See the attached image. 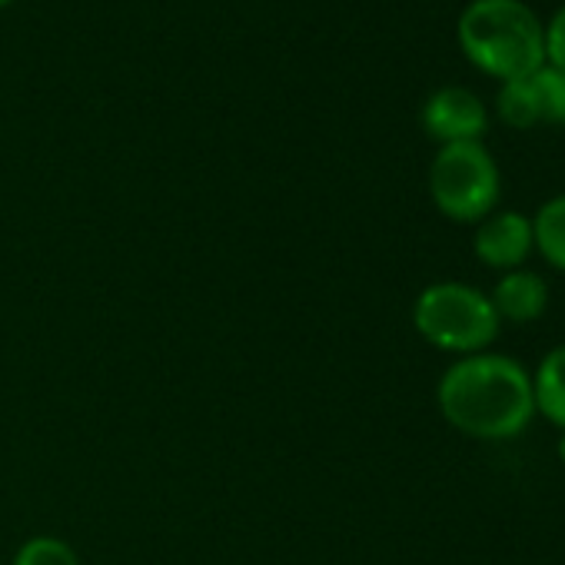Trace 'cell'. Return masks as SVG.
<instances>
[{
	"label": "cell",
	"instance_id": "1",
	"mask_svg": "<svg viewBox=\"0 0 565 565\" xmlns=\"http://www.w3.org/2000/svg\"><path fill=\"white\" fill-rule=\"evenodd\" d=\"M436 399L452 429L486 443L515 439L535 416L532 376L495 353H472L452 363L439 380Z\"/></svg>",
	"mask_w": 565,
	"mask_h": 565
},
{
	"label": "cell",
	"instance_id": "2",
	"mask_svg": "<svg viewBox=\"0 0 565 565\" xmlns=\"http://www.w3.org/2000/svg\"><path fill=\"white\" fill-rule=\"evenodd\" d=\"M459 47L499 81H529L545 67V28L522 0H472L459 18Z\"/></svg>",
	"mask_w": 565,
	"mask_h": 565
},
{
	"label": "cell",
	"instance_id": "3",
	"mask_svg": "<svg viewBox=\"0 0 565 565\" xmlns=\"http://www.w3.org/2000/svg\"><path fill=\"white\" fill-rule=\"evenodd\" d=\"M413 327L429 347L459 356L482 353L499 337V317L489 297L466 282L426 287L413 303Z\"/></svg>",
	"mask_w": 565,
	"mask_h": 565
},
{
	"label": "cell",
	"instance_id": "4",
	"mask_svg": "<svg viewBox=\"0 0 565 565\" xmlns=\"http://www.w3.org/2000/svg\"><path fill=\"white\" fill-rule=\"evenodd\" d=\"M429 193L452 223H482L499 200V167L482 143H449L429 167Z\"/></svg>",
	"mask_w": 565,
	"mask_h": 565
},
{
	"label": "cell",
	"instance_id": "5",
	"mask_svg": "<svg viewBox=\"0 0 565 565\" xmlns=\"http://www.w3.org/2000/svg\"><path fill=\"white\" fill-rule=\"evenodd\" d=\"M423 127L443 147L449 143H479L489 127L486 107L466 87H443L423 107Z\"/></svg>",
	"mask_w": 565,
	"mask_h": 565
},
{
	"label": "cell",
	"instance_id": "6",
	"mask_svg": "<svg viewBox=\"0 0 565 565\" xmlns=\"http://www.w3.org/2000/svg\"><path fill=\"white\" fill-rule=\"evenodd\" d=\"M476 256L486 263V266H495V269H519L522 259L535 249L532 246V220H525L522 213H489L479 230H476V243H472Z\"/></svg>",
	"mask_w": 565,
	"mask_h": 565
},
{
	"label": "cell",
	"instance_id": "7",
	"mask_svg": "<svg viewBox=\"0 0 565 565\" xmlns=\"http://www.w3.org/2000/svg\"><path fill=\"white\" fill-rule=\"evenodd\" d=\"M492 310L499 320H509V323H535L545 307H548V287L539 273H529V269H509L489 297Z\"/></svg>",
	"mask_w": 565,
	"mask_h": 565
},
{
	"label": "cell",
	"instance_id": "8",
	"mask_svg": "<svg viewBox=\"0 0 565 565\" xmlns=\"http://www.w3.org/2000/svg\"><path fill=\"white\" fill-rule=\"evenodd\" d=\"M532 403L552 426L565 429V347L548 350L532 376Z\"/></svg>",
	"mask_w": 565,
	"mask_h": 565
},
{
	"label": "cell",
	"instance_id": "9",
	"mask_svg": "<svg viewBox=\"0 0 565 565\" xmlns=\"http://www.w3.org/2000/svg\"><path fill=\"white\" fill-rule=\"evenodd\" d=\"M532 246L552 269L565 273V193L539 206L532 220Z\"/></svg>",
	"mask_w": 565,
	"mask_h": 565
},
{
	"label": "cell",
	"instance_id": "10",
	"mask_svg": "<svg viewBox=\"0 0 565 565\" xmlns=\"http://www.w3.org/2000/svg\"><path fill=\"white\" fill-rule=\"evenodd\" d=\"M499 117L509 127H532L542 120L539 97L532 90V81H505L499 94Z\"/></svg>",
	"mask_w": 565,
	"mask_h": 565
},
{
	"label": "cell",
	"instance_id": "11",
	"mask_svg": "<svg viewBox=\"0 0 565 565\" xmlns=\"http://www.w3.org/2000/svg\"><path fill=\"white\" fill-rule=\"evenodd\" d=\"M532 90L539 97V114L548 124H565V74L555 67H542L532 77Z\"/></svg>",
	"mask_w": 565,
	"mask_h": 565
},
{
	"label": "cell",
	"instance_id": "12",
	"mask_svg": "<svg viewBox=\"0 0 565 565\" xmlns=\"http://www.w3.org/2000/svg\"><path fill=\"white\" fill-rule=\"evenodd\" d=\"M14 565H81L77 552L57 539V535H34L28 539L18 555H14Z\"/></svg>",
	"mask_w": 565,
	"mask_h": 565
},
{
	"label": "cell",
	"instance_id": "13",
	"mask_svg": "<svg viewBox=\"0 0 565 565\" xmlns=\"http://www.w3.org/2000/svg\"><path fill=\"white\" fill-rule=\"evenodd\" d=\"M545 64L565 74V8L545 28Z\"/></svg>",
	"mask_w": 565,
	"mask_h": 565
},
{
	"label": "cell",
	"instance_id": "14",
	"mask_svg": "<svg viewBox=\"0 0 565 565\" xmlns=\"http://www.w3.org/2000/svg\"><path fill=\"white\" fill-rule=\"evenodd\" d=\"M558 459L565 462V433H562V439H558Z\"/></svg>",
	"mask_w": 565,
	"mask_h": 565
},
{
	"label": "cell",
	"instance_id": "15",
	"mask_svg": "<svg viewBox=\"0 0 565 565\" xmlns=\"http://www.w3.org/2000/svg\"><path fill=\"white\" fill-rule=\"evenodd\" d=\"M4 4H14V0H0V8H4Z\"/></svg>",
	"mask_w": 565,
	"mask_h": 565
}]
</instances>
